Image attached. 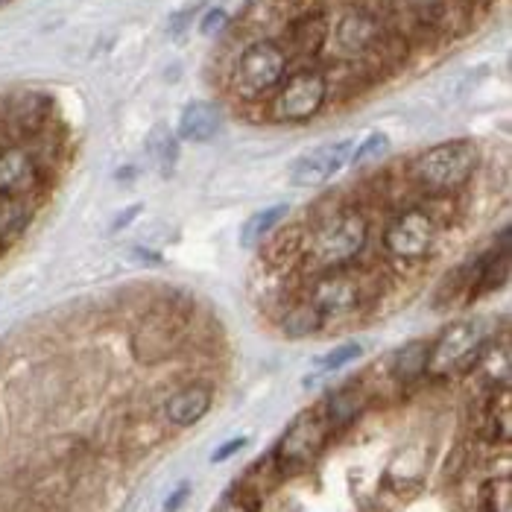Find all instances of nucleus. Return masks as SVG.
Returning a JSON list of instances; mask_svg holds the SVG:
<instances>
[{
	"label": "nucleus",
	"instance_id": "1",
	"mask_svg": "<svg viewBox=\"0 0 512 512\" xmlns=\"http://www.w3.org/2000/svg\"><path fill=\"white\" fill-rule=\"evenodd\" d=\"M474 167H477V147L472 141H445V144H436L422 156L413 158L410 176L425 191L448 194V191L466 185Z\"/></svg>",
	"mask_w": 512,
	"mask_h": 512
},
{
	"label": "nucleus",
	"instance_id": "2",
	"mask_svg": "<svg viewBox=\"0 0 512 512\" xmlns=\"http://www.w3.org/2000/svg\"><path fill=\"white\" fill-rule=\"evenodd\" d=\"M366 240H369L366 217L360 211H355V208H346V211L334 214L331 220H325L316 229L311 252H314L319 267L340 270V267H346L349 261H355L357 255L363 252Z\"/></svg>",
	"mask_w": 512,
	"mask_h": 512
},
{
	"label": "nucleus",
	"instance_id": "3",
	"mask_svg": "<svg viewBox=\"0 0 512 512\" xmlns=\"http://www.w3.org/2000/svg\"><path fill=\"white\" fill-rule=\"evenodd\" d=\"M284 74H287V50L273 39H258L243 47L237 59L235 82L246 97H261L273 91Z\"/></svg>",
	"mask_w": 512,
	"mask_h": 512
},
{
	"label": "nucleus",
	"instance_id": "4",
	"mask_svg": "<svg viewBox=\"0 0 512 512\" xmlns=\"http://www.w3.org/2000/svg\"><path fill=\"white\" fill-rule=\"evenodd\" d=\"M489 340V322L486 319H463L454 322L428 352V369L442 375L451 369H469Z\"/></svg>",
	"mask_w": 512,
	"mask_h": 512
},
{
	"label": "nucleus",
	"instance_id": "5",
	"mask_svg": "<svg viewBox=\"0 0 512 512\" xmlns=\"http://www.w3.org/2000/svg\"><path fill=\"white\" fill-rule=\"evenodd\" d=\"M328 100V77L316 68H302L281 85L273 100V118L281 123H302L316 118Z\"/></svg>",
	"mask_w": 512,
	"mask_h": 512
},
{
	"label": "nucleus",
	"instance_id": "6",
	"mask_svg": "<svg viewBox=\"0 0 512 512\" xmlns=\"http://www.w3.org/2000/svg\"><path fill=\"white\" fill-rule=\"evenodd\" d=\"M328 431H331L328 419L319 416L316 410L299 416L278 442V466L281 469H302V466L314 463L319 451L325 448Z\"/></svg>",
	"mask_w": 512,
	"mask_h": 512
},
{
	"label": "nucleus",
	"instance_id": "7",
	"mask_svg": "<svg viewBox=\"0 0 512 512\" xmlns=\"http://www.w3.org/2000/svg\"><path fill=\"white\" fill-rule=\"evenodd\" d=\"M436 240L434 217L422 208H407L395 217L384 232V246L395 258L413 261L431 252Z\"/></svg>",
	"mask_w": 512,
	"mask_h": 512
},
{
	"label": "nucleus",
	"instance_id": "8",
	"mask_svg": "<svg viewBox=\"0 0 512 512\" xmlns=\"http://www.w3.org/2000/svg\"><path fill=\"white\" fill-rule=\"evenodd\" d=\"M328 39L334 41L337 53H343V56H366L384 39L381 15H372L360 6H352L349 12L340 15L334 30H328Z\"/></svg>",
	"mask_w": 512,
	"mask_h": 512
},
{
	"label": "nucleus",
	"instance_id": "9",
	"mask_svg": "<svg viewBox=\"0 0 512 512\" xmlns=\"http://www.w3.org/2000/svg\"><path fill=\"white\" fill-rule=\"evenodd\" d=\"M352 153H355V141H334V144L316 147L314 153L302 156L293 164L290 179H293V185H299V188L325 185V182L334 179L343 167H349Z\"/></svg>",
	"mask_w": 512,
	"mask_h": 512
},
{
	"label": "nucleus",
	"instance_id": "10",
	"mask_svg": "<svg viewBox=\"0 0 512 512\" xmlns=\"http://www.w3.org/2000/svg\"><path fill=\"white\" fill-rule=\"evenodd\" d=\"M357 302H360V287L355 276H346L340 270H328L325 276L316 278L314 290H311V305L322 314V319L352 314Z\"/></svg>",
	"mask_w": 512,
	"mask_h": 512
},
{
	"label": "nucleus",
	"instance_id": "11",
	"mask_svg": "<svg viewBox=\"0 0 512 512\" xmlns=\"http://www.w3.org/2000/svg\"><path fill=\"white\" fill-rule=\"evenodd\" d=\"M223 129V112L217 103L208 100H194L185 106L182 118H179V141H191V144H205L214 141Z\"/></svg>",
	"mask_w": 512,
	"mask_h": 512
},
{
	"label": "nucleus",
	"instance_id": "12",
	"mask_svg": "<svg viewBox=\"0 0 512 512\" xmlns=\"http://www.w3.org/2000/svg\"><path fill=\"white\" fill-rule=\"evenodd\" d=\"M39 167L36 158L21 147L0 150V194H24L36 185Z\"/></svg>",
	"mask_w": 512,
	"mask_h": 512
},
{
	"label": "nucleus",
	"instance_id": "13",
	"mask_svg": "<svg viewBox=\"0 0 512 512\" xmlns=\"http://www.w3.org/2000/svg\"><path fill=\"white\" fill-rule=\"evenodd\" d=\"M208 410H211V390L208 387H185V390L170 395V401L164 407L167 419L179 428L197 425Z\"/></svg>",
	"mask_w": 512,
	"mask_h": 512
},
{
	"label": "nucleus",
	"instance_id": "14",
	"mask_svg": "<svg viewBox=\"0 0 512 512\" xmlns=\"http://www.w3.org/2000/svg\"><path fill=\"white\" fill-rule=\"evenodd\" d=\"M328 30H331V24L322 12H308L290 27V44L302 56H316L328 41Z\"/></svg>",
	"mask_w": 512,
	"mask_h": 512
},
{
	"label": "nucleus",
	"instance_id": "15",
	"mask_svg": "<svg viewBox=\"0 0 512 512\" xmlns=\"http://www.w3.org/2000/svg\"><path fill=\"white\" fill-rule=\"evenodd\" d=\"M287 211H290L287 202H276V205H267V208L255 211V214L243 223V229H240V243H243L246 249L261 246V240L270 235L276 226H281V220L287 217Z\"/></svg>",
	"mask_w": 512,
	"mask_h": 512
},
{
	"label": "nucleus",
	"instance_id": "16",
	"mask_svg": "<svg viewBox=\"0 0 512 512\" xmlns=\"http://www.w3.org/2000/svg\"><path fill=\"white\" fill-rule=\"evenodd\" d=\"M428 352H431V346H425L419 340L401 346L393 355V363H390L395 381H404L407 384V381H416L419 375H425V369H428Z\"/></svg>",
	"mask_w": 512,
	"mask_h": 512
},
{
	"label": "nucleus",
	"instance_id": "17",
	"mask_svg": "<svg viewBox=\"0 0 512 512\" xmlns=\"http://www.w3.org/2000/svg\"><path fill=\"white\" fill-rule=\"evenodd\" d=\"M147 153L153 158L156 170L161 176H170L173 167H176V156H179V138L164 129V126H156L147 138Z\"/></svg>",
	"mask_w": 512,
	"mask_h": 512
},
{
	"label": "nucleus",
	"instance_id": "18",
	"mask_svg": "<svg viewBox=\"0 0 512 512\" xmlns=\"http://www.w3.org/2000/svg\"><path fill=\"white\" fill-rule=\"evenodd\" d=\"M322 328V314L316 311L311 302H299V305H293L284 319H281V331L287 334V337H293V340H299V337H311Z\"/></svg>",
	"mask_w": 512,
	"mask_h": 512
},
{
	"label": "nucleus",
	"instance_id": "19",
	"mask_svg": "<svg viewBox=\"0 0 512 512\" xmlns=\"http://www.w3.org/2000/svg\"><path fill=\"white\" fill-rule=\"evenodd\" d=\"M27 220H30V208L24 199L15 194H0V243L21 235Z\"/></svg>",
	"mask_w": 512,
	"mask_h": 512
},
{
	"label": "nucleus",
	"instance_id": "20",
	"mask_svg": "<svg viewBox=\"0 0 512 512\" xmlns=\"http://www.w3.org/2000/svg\"><path fill=\"white\" fill-rule=\"evenodd\" d=\"M363 404H366V398H363V393L357 387H343V390H337L328 398L325 419H328V425H346L363 410Z\"/></svg>",
	"mask_w": 512,
	"mask_h": 512
},
{
	"label": "nucleus",
	"instance_id": "21",
	"mask_svg": "<svg viewBox=\"0 0 512 512\" xmlns=\"http://www.w3.org/2000/svg\"><path fill=\"white\" fill-rule=\"evenodd\" d=\"M360 355H363V346H360V343H343V346H337L334 352H328V355L316 360V375L314 378H305V384H314L319 378H325V375H331V372L349 366V363L357 360Z\"/></svg>",
	"mask_w": 512,
	"mask_h": 512
},
{
	"label": "nucleus",
	"instance_id": "22",
	"mask_svg": "<svg viewBox=\"0 0 512 512\" xmlns=\"http://www.w3.org/2000/svg\"><path fill=\"white\" fill-rule=\"evenodd\" d=\"M387 153H390V138H387L384 132H372V135H366V138L355 147L349 167H363V164L381 161Z\"/></svg>",
	"mask_w": 512,
	"mask_h": 512
},
{
	"label": "nucleus",
	"instance_id": "23",
	"mask_svg": "<svg viewBox=\"0 0 512 512\" xmlns=\"http://www.w3.org/2000/svg\"><path fill=\"white\" fill-rule=\"evenodd\" d=\"M489 436L492 439H504L510 442L512 436V413H510V393H504L495 398L492 413H489Z\"/></svg>",
	"mask_w": 512,
	"mask_h": 512
},
{
	"label": "nucleus",
	"instance_id": "24",
	"mask_svg": "<svg viewBox=\"0 0 512 512\" xmlns=\"http://www.w3.org/2000/svg\"><path fill=\"white\" fill-rule=\"evenodd\" d=\"M229 24V12L223 9V6H208V12L202 15V24H199V33L202 36H217V33H223V27Z\"/></svg>",
	"mask_w": 512,
	"mask_h": 512
},
{
	"label": "nucleus",
	"instance_id": "25",
	"mask_svg": "<svg viewBox=\"0 0 512 512\" xmlns=\"http://www.w3.org/2000/svg\"><path fill=\"white\" fill-rule=\"evenodd\" d=\"M243 445H246V436H237V439H229V442H226L223 448H217V451L211 454V460H214V463H226L229 457H235V454H237V451H240V448H243Z\"/></svg>",
	"mask_w": 512,
	"mask_h": 512
},
{
	"label": "nucleus",
	"instance_id": "26",
	"mask_svg": "<svg viewBox=\"0 0 512 512\" xmlns=\"http://www.w3.org/2000/svg\"><path fill=\"white\" fill-rule=\"evenodd\" d=\"M188 495H191V486H188V483H182V486H179V489H176V492H173V495L167 498V504H164V512L179 510V507L185 504V498H188Z\"/></svg>",
	"mask_w": 512,
	"mask_h": 512
},
{
	"label": "nucleus",
	"instance_id": "27",
	"mask_svg": "<svg viewBox=\"0 0 512 512\" xmlns=\"http://www.w3.org/2000/svg\"><path fill=\"white\" fill-rule=\"evenodd\" d=\"M138 214H141V205H135V208H129V211H123L118 220H115V229H123V226H126L132 217H138Z\"/></svg>",
	"mask_w": 512,
	"mask_h": 512
},
{
	"label": "nucleus",
	"instance_id": "28",
	"mask_svg": "<svg viewBox=\"0 0 512 512\" xmlns=\"http://www.w3.org/2000/svg\"><path fill=\"white\" fill-rule=\"evenodd\" d=\"M217 512H252L243 501H226V504H220V510Z\"/></svg>",
	"mask_w": 512,
	"mask_h": 512
},
{
	"label": "nucleus",
	"instance_id": "29",
	"mask_svg": "<svg viewBox=\"0 0 512 512\" xmlns=\"http://www.w3.org/2000/svg\"><path fill=\"white\" fill-rule=\"evenodd\" d=\"M6 3H9V0H0V9H3V6H6Z\"/></svg>",
	"mask_w": 512,
	"mask_h": 512
},
{
	"label": "nucleus",
	"instance_id": "30",
	"mask_svg": "<svg viewBox=\"0 0 512 512\" xmlns=\"http://www.w3.org/2000/svg\"><path fill=\"white\" fill-rule=\"evenodd\" d=\"M208 3H211V0H208ZM217 3H220V0H214V6H217Z\"/></svg>",
	"mask_w": 512,
	"mask_h": 512
}]
</instances>
